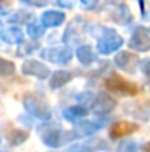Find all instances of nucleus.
<instances>
[{"instance_id":"obj_1","label":"nucleus","mask_w":150,"mask_h":152,"mask_svg":"<svg viewBox=\"0 0 150 152\" xmlns=\"http://www.w3.org/2000/svg\"><path fill=\"white\" fill-rule=\"evenodd\" d=\"M106 87L112 92H116L119 95H136L137 93V86L128 83L119 75H112L110 78L106 80Z\"/></svg>"},{"instance_id":"obj_2","label":"nucleus","mask_w":150,"mask_h":152,"mask_svg":"<svg viewBox=\"0 0 150 152\" xmlns=\"http://www.w3.org/2000/svg\"><path fill=\"white\" fill-rule=\"evenodd\" d=\"M138 127L136 124H131L128 121H119L116 124L112 126L110 129V137L113 139H119V137H124V136H128L131 133H134Z\"/></svg>"},{"instance_id":"obj_3","label":"nucleus","mask_w":150,"mask_h":152,"mask_svg":"<svg viewBox=\"0 0 150 152\" xmlns=\"http://www.w3.org/2000/svg\"><path fill=\"white\" fill-rule=\"evenodd\" d=\"M62 21H63V13H60V12L50 10L43 15V22L46 25H59Z\"/></svg>"},{"instance_id":"obj_4","label":"nucleus","mask_w":150,"mask_h":152,"mask_svg":"<svg viewBox=\"0 0 150 152\" xmlns=\"http://www.w3.org/2000/svg\"><path fill=\"white\" fill-rule=\"evenodd\" d=\"M81 3H83V4H84V6L88 9L90 6H93V4L96 3V0H81Z\"/></svg>"},{"instance_id":"obj_5","label":"nucleus","mask_w":150,"mask_h":152,"mask_svg":"<svg viewBox=\"0 0 150 152\" xmlns=\"http://www.w3.org/2000/svg\"><path fill=\"white\" fill-rule=\"evenodd\" d=\"M143 152H150V142L147 143V145L143 146Z\"/></svg>"}]
</instances>
